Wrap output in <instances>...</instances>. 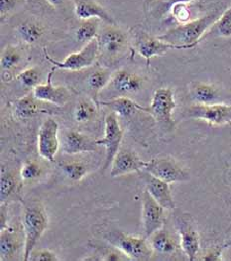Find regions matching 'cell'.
Returning <instances> with one entry per match:
<instances>
[{"instance_id": "obj_27", "label": "cell", "mask_w": 231, "mask_h": 261, "mask_svg": "<svg viewBox=\"0 0 231 261\" xmlns=\"http://www.w3.org/2000/svg\"><path fill=\"white\" fill-rule=\"evenodd\" d=\"M112 74L109 70L104 68H99L94 71L91 75L88 76V86L89 88L97 93L102 89H104L107 85H109Z\"/></svg>"}, {"instance_id": "obj_17", "label": "cell", "mask_w": 231, "mask_h": 261, "mask_svg": "<svg viewBox=\"0 0 231 261\" xmlns=\"http://www.w3.org/2000/svg\"><path fill=\"white\" fill-rule=\"evenodd\" d=\"M75 13L81 20L97 18L107 25H116L115 20L95 0H74Z\"/></svg>"}, {"instance_id": "obj_14", "label": "cell", "mask_w": 231, "mask_h": 261, "mask_svg": "<svg viewBox=\"0 0 231 261\" xmlns=\"http://www.w3.org/2000/svg\"><path fill=\"white\" fill-rule=\"evenodd\" d=\"M107 25V24H106ZM99 49L108 56L118 55L126 46V34L116 25H107L97 36Z\"/></svg>"}, {"instance_id": "obj_16", "label": "cell", "mask_w": 231, "mask_h": 261, "mask_svg": "<svg viewBox=\"0 0 231 261\" xmlns=\"http://www.w3.org/2000/svg\"><path fill=\"white\" fill-rule=\"evenodd\" d=\"M97 140L95 141L90 136L78 131L66 132L62 140V150L69 155L94 152L97 150Z\"/></svg>"}, {"instance_id": "obj_32", "label": "cell", "mask_w": 231, "mask_h": 261, "mask_svg": "<svg viewBox=\"0 0 231 261\" xmlns=\"http://www.w3.org/2000/svg\"><path fill=\"white\" fill-rule=\"evenodd\" d=\"M17 80L21 83V85L27 89H34L40 85L41 80V72L37 67L29 68L21 72L17 75Z\"/></svg>"}, {"instance_id": "obj_20", "label": "cell", "mask_w": 231, "mask_h": 261, "mask_svg": "<svg viewBox=\"0 0 231 261\" xmlns=\"http://www.w3.org/2000/svg\"><path fill=\"white\" fill-rule=\"evenodd\" d=\"M190 95L193 102L197 105H214L222 101L218 89L201 82H194L191 85Z\"/></svg>"}, {"instance_id": "obj_30", "label": "cell", "mask_w": 231, "mask_h": 261, "mask_svg": "<svg viewBox=\"0 0 231 261\" xmlns=\"http://www.w3.org/2000/svg\"><path fill=\"white\" fill-rule=\"evenodd\" d=\"M64 174L74 182L82 180L88 174V167L81 162H67L60 165Z\"/></svg>"}, {"instance_id": "obj_3", "label": "cell", "mask_w": 231, "mask_h": 261, "mask_svg": "<svg viewBox=\"0 0 231 261\" xmlns=\"http://www.w3.org/2000/svg\"><path fill=\"white\" fill-rule=\"evenodd\" d=\"M106 240L131 260H149L153 253L150 243L145 238H136L120 231H110Z\"/></svg>"}, {"instance_id": "obj_22", "label": "cell", "mask_w": 231, "mask_h": 261, "mask_svg": "<svg viewBox=\"0 0 231 261\" xmlns=\"http://www.w3.org/2000/svg\"><path fill=\"white\" fill-rule=\"evenodd\" d=\"M149 243L153 251L160 254H173L178 248L173 236L164 227L157 230L149 238Z\"/></svg>"}, {"instance_id": "obj_4", "label": "cell", "mask_w": 231, "mask_h": 261, "mask_svg": "<svg viewBox=\"0 0 231 261\" xmlns=\"http://www.w3.org/2000/svg\"><path fill=\"white\" fill-rule=\"evenodd\" d=\"M177 108L174 91L170 88H160L155 91L150 103L149 113L163 128L173 129V112Z\"/></svg>"}, {"instance_id": "obj_7", "label": "cell", "mask_w": 231, "mask_h": 261, "mask_svg": "<svg viewBox=\"0 0 231 261\" xmlns=\"http://www.w3.org/2000/svg\"><path fill=\"white\" fill-rule=\"evenodd\" d=\"M188 117L203 120L212 125L231 124V105H197L194 103L186 111Z\"/></svg>"}, {"instance_id": "obj_1", "label": "cell", "mask_w": 231, "mask_h": 261, "mask_svg": "<svg viewBox=\"0 0 231 261\" xmlns=\"http://www.w3.org/2000/svg\"><path fill=\"white\" fill-rule=\"evenodd\" d=\"M219 16L217 10L212 11L200 18L175 26L158 38L167 43L179 46L182 49H193L198 44L205 33L212 28Z\"/></svg>"}, {"instance_id": "obj_24", "label": "cell", "mask_w": 231, "mask_h": 261, "mask_svg": "<svg viewBox=\"0 0 231 261\" xmlns=\"http://www.w3.org/2000/svg\"><path fill=\"white\" fill-rule=\"evenodd\" d=\"M34 94H28L14 101L13 112L18 119H28L41 112V105Z\"/></svg>"}, {"instance_id": "obj_37", "label": "cell", "mask_w": 231, "mask_h": 261, "mask_svg": "<svg viewBox=\"0 0 231 261\" xmlns=\"http://www.w3.org/2000/svg\"><path fill=\"white\" fill-rule=\"evenodd\" d=\"M226 246L227 245H220V246H216V247L212 248L207 254H205V256L201 259L207 261L222 260L223 250L225 249Z\"/></svg>"}, {"instance_id": "obj_18", "label": "cell", "mask_w": 231, "mask_h": 261, "mask_svg": "<svg viewBox=\"0 0 231 261\" xmlns=\"http://www.w3.org/2000/svg\"><path fill=\"white\" fill-rule=\"evenodd\" d=\"M109 85L113 88L116 93L121 94L135 93L142 90L144 79L132 72L119 70L111 76Z\"/></svg>"}, {"instance_id": "obj_8", "label": "cell", "mask_w": 231, "mask_h": 261, "mask_svg": "<svg viewBox=\"0 0 231 261\" xmlns=\"http://www.w3.org/2000/svg\"><path fill=\"white\" fill-rule=\"evenodd\" d=\"M165 208L160 205L147 190L142 195V223L145 239H149L157 230L164 227Z\"/></svg>"}, {"instance_id": "obj_26", "label": "cell", "mask_w": 231, "mask_h": 261, "mask_svg": "<svg viewBox=\"0 0 231 261\" xmlns=\"http://www.w3.org/2000/svg\"><path fill=\"white\" fill-rule=\"evenodd\" d=\"M21 39L27 44H34L44 34V28L36 22H25L17 26Z\"/></svg>"}, {"instance_id": "obj_28", "label": "cell", "mask_w": 231, "mask_h": 261, "mask_svg": "<svg viewBox=\"0 0 231 261\" xmlns=\"http://www.w3.org/2000/svg\"><path fill=\"white\" fill-rule=\"evenodd\" d=\"M18 191V181L12 173H5L0 180V198L1 203L12 198Z\"/></svg>"}, {"instance_id": "obj_34", "label": "cell", "mask_w": 231, "mask_h": 261, "mask_svg": "<svg viewBox=\"0 0 231 261\" xmlns=\"http://www.w3.org/2000/svg\"><path fill=\"white\" fill-rule=\"evenodd\" d=\"M42 175V167L39 164L38 162L33 161V160H28L26 161L20 173L21 180L23 181H32L36 180Z\"/></svg>"}, {"instance_id": "obj_12", "label": "cell", "mask_w": 231, "mask_h": 261, "mask_svg": "<svg viewBox=\"0 0 231 261\" xmlns=\"http://www.w3.org/2000/svg\"><path fill=\"white\" fill-rule=\"evenodd\" d=\"M56 68L53 67L52 71L49 73L47 84L38 85L36 88L33 89L34 96L44 102H49L58 107L65 106L71 96L70 91L65 87H55L52 84V77Z\"/></svg>"}, {"instance_id": "obj_36", "label": "cell", "mask_w": 231, "mask_h": 261, "mask_svg": "<svg viewBox=\"0 0 231 261\" xmlns=\"http://www.w3.org/2000/svg\"><path fill=\"white\" fill-rule=\"evenodd\" d=\"M30 260L35 261H58V256L49 249H40L31 254Z\"/></svg>"}, {"instance_id": "obj_40", "label": "cell", "mask_w": 231, "mask_h": 261, "mask_svg": "<svg viewBox=\"0 0 231 261\" xmlns=\"http://www.w3.org/2000/svg\"><path fill=\"white\" fill-rule=\"evenodd\" d=\"M63 1L64 0H47V2L49 4H51L52 6H58V5L63 3Z\"/></svg>"}, {"instance_id": "obj_19", "label": "cell", "mask_w": 231, "mask_h": 261, "mask_svg": "<svg viewBox=\"0 0 231 261\" xmlns=\"http://www.w3.org/2000/svg\"><path fill=\"white\" fill-rule=\"evenodd\" d=\"M180 245L184 253L190 261H194L199 251L200 241L198 232L193 228L192 224L184 221L179 222Z\"/></svg>"}, {"instance_id": "obj_11", "label": "cell", "mask_w": 231, "mask_h": 261, "mask_svg": "<svg viewBox=\"0 0 231 261\" xmlns=\"http://www.w3.org/2000/svg\"><path fill=\"white\" fill-rule=\"evenodd\" d=\"M138 173H139L140 179L146 187V190L149 192V194L154 198L155 200L165 210H174L176 205L174 202L170 184L155 177L145 170H142Z\"/></svg>"}, {"instance_id": "obj_9", "label": "cell", "mask_w": 231, "mask_h": 261, "mask_svg": "<svg viewBox=\"0 0 231 261\" xmlns=\"http://www.w3.org/2000/svg\"><path fill=\"white\" fill-rule=\"evenodd\" d=\"M117 116L118 115L115 112H112L105 117L104 137L97 140V145H102L106 149L105 162L103 166L104 170L112 164L123 138V130L119 125Z\"/></svg>"}, {"instance_id": "obj_38", "label": "cell", "mask_w": 231, "mask_h": 261, "mask_svg": "<svg viewBox=\"0 0 231 261\" xmlns=\"http://www.w3.org/2000/svg\"><path fill=\"white\" fill-rule=\"evenodd\" d=\"M18 3V0H0V9L1 14L7 13L14 9L16 4Z\"/></svg>"}, {"instance_id": "obj_13", "label": "cell", "mask_w": 231, "mask_h": 261, "mask_svg": "<svg viewBox=\"0 0 231 261\" xmlns=\"http://www.w3.org/2000/svg\"><path fill=\"white\" fill-rule=\"evenodd\" d=\"M146 162L143 161L134 151L119 149L111 164L110 176L115 178L133 172H140L144 170Z\"/></svg>"}, {"instance_id": "obj_23", "label": "cell", "mask_w": 231, "mask_h": 261, "mask_svg": "<svg viewBox=\"0 0 231 261\" xmlns=\"http://www.w3.org/2000/svg\"><path fill=\"white\" fill-rule=\"evenodd\" d=\"M22 52L19 48L14 46H7L3 49L1 54V72L2 79L5 82L11 80V73L18 67L22 61Z\"/></svg>"}, {"instance_id": "obj_31", "label": "cell", "mask_w": 231, "mask_h": 261, "mask_svg": "<svg viewBox=\"0 0 231 261\" xmlns=\"http://www.w3.org/2000/svg\"><path fill=\"white\" fill-rule=\"evenodd\" d=\"M97 109L95 103L90 100L79 101L75 109L74 116L75 119L79 123H85L90 121L96 114Z\"/></svg>"}, {"instance_id": "obj_33", "label": "cell", "mask_w": 231, "mask_h": 261, "mask_svg": "<svg viewBox=\"0 0 231 261\" xmlns=\"http://www.w3.org/2000/svg\"><path fill=\"white\" fill-rule=\"evenodd\" d=\"M220 37H231V7L226 9L212 26Z\"/></svg>"}, {"instance_id": "obj_29", "label": "cell", "mask_w": 231, "mask_h": 261, "mask_svg": "<svg viewBox=\"0 0 231 261\" xmlns=\"http://www.w3.org/2000/svg\"><path fill=\"white\" fill-rule=\"evenodd\" d=\"M99 19L94 18L84 20L83 23L77 28V40L79 43L86 44L93 39L97 37Z\"/></svg>"}, {"instance_id": "obj_21", "label": "cell", "mask_w": 231, "mask_h": 261, "mask_svg": "<svg viewBox=\"0 0 231 261\" xmlns=\"http://www.w3.org/2000/svg\"><path fill=\"white\" fill-rule=\"evenodd\" d=\"M101 105L108 108L111 112H115L118 116L121 117H129L137 111L149 113V109L138 105L133 99L126 96H118L107 101H101Z\"/></svg>"}, {"instance_id": "obj_15", "label": "cell", "mask_w": 231, "mask_h": 261, "mask_svg": "<svg viewBox=\"0 0 231 261\" xmlns=\"http://www.w3.org/2000/svg\"><path fill=\"white\" fill-rule=\"evenodd\" d=\"M136 48L139 54L143 57L147 64H149L151 58L162 56L170 50H180L179 46L167 43L158 37H151L145 33L139 34L136 40Z\"/></svg>"}, {"instance_id": "obj_39", "label": "cell", "mask_w": 231, "mask_h": 261, "mask_svg": "<svg viewBox=\"0 0 231 261\" xmlns=\"http://www.w3.org/2000/svg\"><path fill=\"white\" fill-rule=\"evenodd\" d=\"M192 0H169V6L171 7L174 4H177V3H189L191 2Z\"/></svg>"}, {"instance_id": "obj_25", "label": "cell", "mask_w": 231, "mask_h": 261, "mask_svg": "<svg viewBox=\"0 0 231 261\" xmlns=\"http://www.w3.org/2000/svg\"><path fill=\"white\" fill-rule=\"evenodd\" d=\"M18 249H19V243L14 232L7 228L1 230V237H0L1 260H12Z\"/></svg>"}, {"instance_id": "obj_5", "label": "cell", "mask_w": 231, "mask_h": 261, "mask_svg": "<svg viewBox=\"0 0 231 261\" xmlns=\"http://www.w3.org/2000/svg\"><path fill=\"white\" fill-rule=\"evenodd\" d=\"M43 51L46 59L56 69L69 70V71H80L91 67L95 63L100 49H99L98 39L97 37L90 41L89 43H86L85 46L79 52L69 55L63 62H59L57 60L53 59L48 54L46 48H44Z\"/></svg>"}, {"instance_id": "obj_35", "label": "cell", "mask_w": 231, "mask_h": 261, "mask_svg": "<svg viewBox=\"0 0 231 261\" xmlns=\"http://www.w3.org/2000/svg\"><path fill=\"white\" fill-rule=\"evenodd\" d=\"M171 11H172V14H173L174 17L177 19L181 24L183 23H187L190 20L191 17V12L190 10L188 9L186 3H177V4H174L171 7H170Z\"/></svg>"}, {"instance_id": "obj_2", "label": "cell", "mask_w": 231, "mask_h": 261, "mask_svg": "<svg viewBox=\"0 0 231 261\" xmlns=\"http://www.w3.org/2000/svg\"><path fill=\"white\" fill-rule=\"evenodd\" d=\"M49 220L45 208L40 204L25 207L23 213V228L25 234L24 261L30 260L34 247L48 228Z\"/></svg>"}, {"instance_id": "obj_6", "label": "cell", "mask_w": 231, "mask_h": 261, "mask_svg": "<svg viewBox=\"0 0 231 261\" xmlns=\"http://www.w3.org/2000/svg\"><path fill=\"white\" fill-rule=\"evenodd\" d=\"M144 170L169 184L184 183L191 179L189 172L183 168L175 159L169 157L154 158L146 162Z\"/></svg>"}, {"instance_id": "obj_10", "label": "cell", "mask_w": 231, "mask_h": 261, "mask_svg": "<svg viewBox=\"0 0 231 261\" xmlns=\"http://www.w3.org/2000/svg\"><path fill=\"white\" fill-rule=\"evenodd\" d=\"M58 133V122L54 118H47L39 128V155L49 162L55 161L60 147Z\"/></svg>"}]
</instances>
